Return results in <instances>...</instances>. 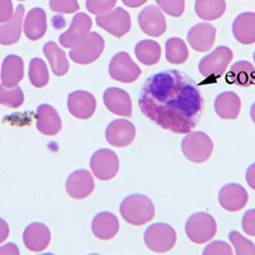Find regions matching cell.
Here are the masks:
<instances>
[{
    "label": "cell",
    "instance_id": "20",
    "mask_svg": "<svg viewBox=\"0 0 255 255\" xmlns=\"http://www.w3.org/2000/svg\"><path fill=\"white\" fill-rule=\"evenodd\" d=\"M36 124L40 133L44 135H56L61 130V119L58 111L51 105L42 104L36 111Z\"/></svg>",
    "mask_w": 255,
    "mask_h": 255
},
{
    "label": "cell",
    "instance_id": "33",
    "mask_svg": "<svg viewBox=\"0 0 255 255\" xmlns=\"http://www.w3.org/2000/svg\"><path fill=\"white\" fill-rule=\"evenodd\" d=\"M24 102V93L22 88L15 86V87H4L0 84V105L6 106V108L17 109L20 108Z\"/></svg>",
    "mask_w": 255,
    "mask_h": 255
},
{
    "label": "cell",
    "instance_id": "21",
    "mask_svg": "<svg viewBox=\"0 0 255 255\" xmlns=\"http://www.w3.org/2000/svg\"><path fill=\"white\" fill-rule=\"evenodd\" d=\"M23 18L24 6L18 5L12 18L5 23H0V45L10 46L19 41L23 27Z\"/></svg>",
    "mask_w": 255,
    "mask_h": 255
},
{
    "label": "cell",
    "instance_id": "8",
    "mask_svg": "<svg viewBox=\"0 0 255 255\" xmlns=\"http://www.w3.org/2000/svg\"><path fill=\"white\" fill-rule=\"evenodd\" d=\"M109 74L114 81L122 83H133L142 74L140 68L136 65L128 52H118L113 56L109 65Z\"/></svg>",
    "mask_w": 255,
    "mask_h": 255
},
{
    "label": "cell",
    "instance_id": "24",
    "mask_svg": "<svg viewBox=\"0 0 255 255\" xmlns=\"http://www.w3.org/2000/svg\"><path fill=\"white\" fill-rule=\"evenodd\" d=\"M23 31L27 38L31 41H37L45 36L47 31L46 12L42 8L31 9L24 17Z\"/></svg>",
    "mask_w": 255,
    "mask_h": 255
},
{
    "label": "cell",
    "instance_id": "14",
    "mask_svg": "<svg viewBox=\"0 0 255 255\" xmlns=\"http://www.w3.org/2000/svg\"><path fill=\"white\" fill-rule=\"evenodd\" d=\"M140 29L145 35L159 37L166 31V18L161 9L156 5H148L138 15Z\"/></svg>",
    "mask_w": 255,
    "mask_h": 255
},
{
    "label": "cell",
    "instance_id": "18",
    "mask_svg": "<svg viewBox=\"0 0 255 255\" xmlns=\"http://www.w3.org/2000/svg\"><path fill=\"white\" fill-rule=\"evenodd\" d=\"M51 234L46 225L41 222H33L24 229L23 243L27 249L32 253L44 252L49 247Z\"/></svg>",
    "mask_w": 255,
    "mask_h": 255
},
{
    "label": "cell",
    "instance_id": "10",
    "mask_svg": "<svg viewBox=\"0 0 255 255\" xmlns=\"http://www.w3.org/2000/svg\"><path fill=\"white\" fill-rule=\"evenodd\" d=\"M96 22L102 29L115 37H123L130 31L131 18L124 8H115L105 14L97 15Z\"/></svg>",
    "mask_w": 255,
    "mask_h": 255
},
{
    "label": "cell",
    "instance_id": "31",
    "mask_svg": "<svg viewBox=\"0 0 255 255\" xmlns=\"http://www.w3.org/2000/svg\"><path fill=\"white\" fill-rule=\"evenodd\" d=\"M189 50L181 38L171 37L166 41V59L171 64H183L188 60Z\"/></svg>",
    "mask_w": 255,
    "mask_h": 255
},
{
    "label": "cell",
    "instance_id": "32",
    "mask_svg": "<svg viewBox=\"0 0 255 255\" xmlns=\"http://www.w3.org/2000/svg\"><path fill=\"white\" fill-rule=\"evenodd\" d=\"M29 82L32 86L36 88H42L49 83V69L47 65L42 59L35 58L29 61V70H28Z\"/></svg>",
    "mask_w": 255,
    "mask_h": 255
},
{
    "label": "cell",
    "instance_id": "45",
    "mask_svg": "<svg viewBox=\"0 0 255 255\" xmlns=\"http://www.w3.org/2000/svg\"><path fill=\"white\" fill-rule=\"evenodd\" d=\"M250 118H252L253 123L255 124V102L252 105V108H250Z\"/></svg>",
    "mask_w": 255,
    "mask_h": 255
},
{
    "label": "cell",
    "instance_id": "28",
    "mask_svg": "<svg viewBox=\"0 0 255 255\" xmlns=\"http://www.w3.org/2000/svg\"><path fill=\"white\" fill-rule=\"evenodd\" d=\"M44 54L49 60L50 67H51L54 74L58 77L65 76L69 70V61H68L67 54L58 46L56 42L54 41H49L44 45Z\"/></svg>",
    "mask_w": 255,
    "mask_h": 255
},
{
    "label": "cell",
    "instance_id": "1",
    "mask_svg": "<svg viewBox=\"0 0 255 255\" xmlns=\"http://www.w3.org/2000/svg\"><path fill=\"white\" fill-rule=\"evenodd\" d=\"M138 104L148 119L176 134H188L195 128L204 106L197 82L175 69L149 77L142 86Z\"/></svg>",
    "mask_w": 255,
    "mask_h": 255
},
{
    "label": "cell",
    "instance_id": "23",
    "mask_svg": "<svg viewBox=\"0 0 255 255\" xmlns=\"http://www.w3.org/2000/svg\"><path fill=\"white\" fill-rule=\"evenodd\" d=\"M232 35L243 45L255 44V13L239 14L232 22Z\"/></svg>",
    "mask_w": 255,
    "mask_h": 255
},
{
    "label": "cell",
    "instance_id": "41",
    "mask_svg": "<svg viewBox=\"0 0 255 255\" xmlns=\"http://www.w3.org/2000/svg\"><path fill=\"white\" fill-rule=\"evenodd\" d=\"M19 255V249L15 244L9 243L6 245H3V247H0V255Z\"/></svg>",
    "mask_w": 255,
    "mask_h": 255
},
{
    "label": "cell",
    "instance_id": "5",
    "mask_svg": "<svg viewBox=\"0 0 255 255\" xmlns=\"http://www.w3.org/2000/svg\"><path fill=\"white\" fill-rule=\"evenodd\" d=\"M234 58V52L227 46L216 47L211 54L199 61V72L204 78L218 79L225 74Z\"/></svg>",
    "mask_w": 255,
    "mask_h": 255
},
{
    "label": "cell",
    "instance_id": "15",
    "mask_svg": "<svg viewBox=\"0 0 255 255\" xmlns=\"http://www.w3.org/2000/svg\"><path fill=\"white\" fill-rule=\"evenodd\" d=\"M68 110L74 118L87 120L96 111V99L87 91H74L68 96Z\"/></svg>",
    "mask_w": 255,
    "mask_h": 255
},
{
    "label": "cell",
    "instance_id": "46",
    "mask_svg": "<svg viewBox=\"0 0 255 255\" xmlns=\"http://www.w3.org/2000/svg\"><path fill=\"white\" fill-rule=\"evenodd\" d=\"M253 58H254V61H255V51H254V54H253Z\"/></svg>",
    "mask_w": 255,
    "mask_h": 255
},
{
    "label": "cell",
    "instance_id": "19",
    "mask_svg": "<svg viewBox=\"0 0 255 255\" xmlns=\"http://www.w3.org/2000/svg\"><path fill=\"white\" fill-rule=\"evenodd\" d=\"M104 104L110 113L115 115L130 118L131 116V99L127 91L122 88L110 87L104 93Z\"/></svg>",
    "mask_w": 255,
    "mask_h": 255
},
{
    "label": "cell",
    "instance_id": "27",
    "mask_svg": "<svg viewBox=\"0 0 255 255\" xmlns=\"http://www.w3.org/2000/svg\"><path fill=\"white\" fill-rule=\"evenodd\" d=\"M227 82L240 87H250L255 84V67L247 60H240L230 68Z\"/></svg>",
    "mask_w": 255,
    "mask_h": 255
},
{
    "label": "cell",
    "instance_id": "29",
    "mask_svg": "<svg viewBox=\"0 0 255 255\" xmlns=\"http://www.w3.org/2000/svg\"><path fill=\"white\" fill-rule=\"evenodd\" d=\"M195 13L204 20H216L226 12L225 0H195Z\"/></svg>",
    "mask_w": 255,
    "mask_h": 255
},
{
    "label": "cell",
    "instance_id": "38",
    "mask_svg": "<svg viewBox=\"0 0 255 255\" xmlns=\"http://www.w3.org/2000/svg\"><path fill=\"white\" fill-rule=\"evenodd\" d=\"M234 250L225 241H212L203 250V255H232Z\"/></svg>",
    "mask_w": 255,
    "mask_h": 255
},
{
    "label": "cell",
    "instance_id": "2",
    "mask_svg": "<svg viewBox=\"0 0 255 255\" xmlns=\"http://www.w3.org/2000/svg\"><path fill=\"white\" fill-rule=\"evenodd\" d=\"M120 215L133 226H142L154 217V204L143 194H130L120 203Z\"/></svg>",
    "mask_w": 255,
    "mask_h": 255
},
{
    "label": "cell",
    "instance_id": "6",
    "mask_svg": "<svg viewBox=\"0 0 255 255\" xmlns=\"http://www.w3.org/2000/svg\"><path fill=\"white\" fill-rule=\"evenodd\" d=\"M144 243L153 253H167L176 243V231L167 223H153L145 230Z\"/></svg>",
    "mask_w": 255,
    "mask_h": 255
},
{
    "label": "cell",
    "instance_id": "9",
    "mask_svg": "<svg viewBox=\"0 0 255 255\" xmlns=\"http://www.w3.org/2000/svg\"><path fill=\"white\" fill-rule=\"evenodd\" d=\"M90 166L97 179L102 181L111 180L119 172V157L111 149H99L91 157Z\"/></svg>",
    "mask_w": 255,
    "mask_h": 255
},
{
    "label": "cell",
    "instance_id": "40",
    "mask_svg": "<svg viewBox=\"0 0 255 255\" xmlns=\"http://www.w3.org/2000/svg\"><path fill=\"white\" fill-rule=\"evenodd\" d=\"M14 13L12 0H0V23H5Z\"/></svg>",
    "mask_w": 255,
    "mask_h": 255
},
{
    "label": "cell",
    "instance_id": "47",
    "mask_svg": "<svg viewBox=\"0 0 255 255\" xmlns=\"http://www.w3.org/2000/svg\"><path fill=\"white\" fill-rule=\"evenodd\" d=\"M19 1H23V0H19Z\"/></svg>",
    "mask_w": 255,
    "mask_h": 255
},
{
    "label": "cell",
    "instance_id": "3",
    "mask_svg": "<svg viewBox=\"0 0 255 255\" xmlns=\"http://www.w3.org/2000/svg\"><path fill=\"white\" fill-rule=\"evenodd\" d=\"M184 156L194 163H203L212 156L213 142L204 131H189L181 140Z\"/></svg>",
    "mask_w": 255,
    "mask_h": 255
},
{
    "label": "cell",
    "instance_id": "7",
    "mask_svg": "<svg viewBox=\"0 0 255 255\" xmlns=\"http://www.w3.org/2000/svg\"><path fill=\"white\" fill-rule=\"evenodd\" d=\"M104 49V37L97 32H91L79 44L72 47L69 56L74 63L86 65V64H91L97 60L102 55Z\"/></svg>",
    "mask_w": 255,
    "mask_h": 255
},
{
    "label": "cell",
    "instance_id": "26",
    "mask_svg": "<svg viewBox=\"0 0 255 255\" xmlns=\"http://www.w3.org/2000/svg\"><path fill=\"white\" fill-rule=\"evenodd\" d=\"M241 110V100L235 92L226 91L216 97L215 111L221 119L235 120L238 119Z\"/></svg>",
    "mask_w": 255,
    "mask_h": 255
},
{
    "label": "cell",
    "instance_id": "42",
    "mask_svg": "<svg viewBox=\"0 0 255 255\" xmlns=\"http://www.w3.org/2000/svg\"><path fill=\"white\" fill-rule=\"evenodd\" d=\"M245 179H247L248 185L255 190V162L248 167L247 174H245Z\"/></svg>",
    "mask_w": 255,
    "mask_h": 255
},
{
    "label": "cell",
    "instance_id": "22",
    "mask_svg": "<svg viewBox=\"0 0 255 255\" xmlns=\"http://www.w3.org/2000/svg\"><path fill=\"white\" fill-rule=\"evenodd\" d=\"M119 220L111 212H100L93 217L92 232L100 240H111L119 232Z\"/></svg>",
    "mask_w": 255,
    "mask_h": 255
},
{
    "label": "cell",
    "instance_id": "11",
    "mask_svg": "<svg viewBox=\"0 0 255 255\" xmlns=\"http://www.w3.org/2000/svg\"><path fill=\"white\" fill-rule=\"evenodd\" d=\"M135 127L127 119H116L106 128L105 136L113 147L124 148L131 144L135 138Z\"/></svg>",
    "mask_w": 255,
    "mask_h": 255
},
{
    "label": "cell",
    "instance_id": "13",
    "mask_svg": "<svg viewBox=\"0 0 255 255\" xmlns=\"http://www.w3.org/2000/svg\"><path fill=\"white\" fill-rule=\"evenodd\" d=\"M249 194L247 189L238 183H229L218 191V202L223 209L229 212H239L248 204Z\"/></svg>",
    "mask_w": 255,
    "mask_h": 255
},
{
    "label": "cell",
    "instance_id": "17",
    "mask_svg": "<svg viewBox=\"0 0 255 255\" xmlns=\"http://www.w3.org/2000/svg\"><path fill=\"white\" fill-rule=\"evenodd\" d=\"M217 29L211 23H198L188 32V42L193 50L198 52H206L215 45Z\"/></svg>",
    "mask_w": 255,
    "mask_h": 255
},
{
    "label": "cell",
    "instance_id": "25",
    "mask_svg": "<svg viewBox=\"0 0 255 255\" xmlns=\"http://www.w3.org/2000/svg\"><path fill=\"white\" fill-rule=\"evenodd\" d=\"M24 77L23 59L18 55H8L1 64V84L4 87H15Z\"/></svg>",
    "mask_w": 255,
    "mask_h": 255
},
{
    "label": "cell",
    "instance_id": "44",
    "mask_svg": "<svg viewBox=\"0 0 255 255\" xmlns=\"http://www.w3.org/2000/svg\"><path fill=\"white\" fill-rule=\"evenodd\" d=\"M123 4L127 6H130V8H138V6H142L147 3L148 0H122Z\"/></svg>",
    "mask_w": 255,
    "mask_h": 255
},
{
    "label": "cell",
    "instance_id": "34",
    "mask_svg": "<svg viewBox=\"0 0 255 255\" xmlns=\"http://www.w3.org/2000/svg\"><path fill=\"white\" fill-rule=\"evenodd\" d=\"M229 240L231 241L235 254L238 255H255V245L252 240L243 236L239 231H230Z\"/></svg>",
    "mask_w": 255,
    "mask_h": 255
},
{
    "label": "cell",
    "instance_id": "4",
    "mask_svg": "<svg viewBox=\"0 0 255 255\" xmlns=\"http://www.w3.org/2000/svg\"><path fill=\"white\" fill-rule=\"evenodd\" d=\"M185 232L193 243L204 244L215 238L217 223L207 212H197L186 220Z\"/></svg>",
    "mask_w": 255,
    "mask_h": 255
},
{
    "label": "cell",
    "instance_id": "35",
    "mask_svg": "<svg viewBox=\"0 0 255 255\" xmlns=\"http://www.w3.org/2000/svg\"><path fill=\"white\" fill-rule=\"evenodd\" d=\"M159 8L171 17H181L185 10V0H156Z\"/></svg>",
    "mask_w": 255,
    "mask_h": 255
},
{
    "label": "cell",
    "instance_id": "16",
    "mask_svg": "<svg viewBox=\"0 0 255 255\" xmlns=\"http://www.w3.org/2000/svg\"><path fill=\"white\" fill-rule=\"evenodd\" d=\"M95 181L88 170H77L68 176L65 190L73 199H84L92 194Z\"/></svg>",
    "mask_w": 255,
    "mask_h": 255
},
{
    "label": "cell",
    "instance_id": "30",
    "mask_svg": "<svg viewBox=\"0 0 255 255\" xmlns=\"http://www.w3.org/2000/svg\"><path fill=\"white\" fill-rule=\"evenodd\" d=\"M136 59L144 65H154L161 59V46L153 40H142L135 45Z\"/></svg>",
    "mask_w": 255,
    "mask_h": 255
},
{
    "label": "cell",
    "instance_id": "43",
    "mask_svg": "<svg viewBox=\"0 0 255 255\" xmlns=\"http://www.w3.org/2000/svg\"><path fill=\"white\" fill-rule=\"evenodd\" d=\"M9 236V226L6 221H4L3 218H0V244L4 243V241L8 239Z\"/></svg>",
    "mask_w": 255,
    "mask_h": 255
},
{
    "label": "cell",
    "instance_id": "36",
    "mask_svg": "<svg viewBox=\"0 0 255 255\" xmlns=\"http://www.w3.org/2000/svg\"><path fill=\"white\" fill-rule=\"evenodd\" d=\"M50 9L61 14H73L79 9L78 0H50Z\"/></svg>",
    "mask_w": 255,
    "mask_h": 255
},
{
    "label": "cell",
    "instance_id": "12",
    "mask_svg": "<svg viewBox=\"0 0 255 255\" xmlns=\"http://www.w3.org/2000/svg\"><path fill=\"white\" fill-rule=\"evenodd\" d=\"M92 28V19L86 13H77L72 19L69 28L59 37L61 46L70 49L79 44Z\"/></svg>",
    "mask_w": 255,
    "mask_h": 255
},
{
    "label": "cell",
    "instance_id": "37",
    "mask_svg": "<svg viewBox=\"0 0 255 255\" xmlns=\"http://www.w3.org/2000/svg\"><path fill=\"white\" fill-rule=\"evenodd\" d=\"M118 0H86L88 12L95 15H101L115 8Z\"/></svg>",
    "mask_w": 255,
    "mask_h": 255
},
{
    "label": "cell",
    "instance_id": "39",
    "mask_svg": "<svg viewBox=\"0 0 255 255\" xmlns=\"http://www.w3.org/2000/svg\"><path fill=\"white\" fill-rule=\"evenodd\" d=\"M241 227L244 232L249 236H255V208L249 209L244 213Z\"/></svg>",
    "mask_w": 255,
    "mask_h": 255
}]
</instances>
